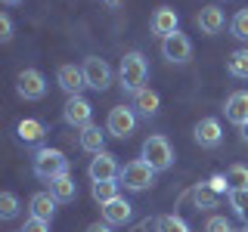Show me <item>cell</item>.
Returning a JSON list of instances; mask_svg holds the SVG:
<instances>
[{
    "mask_svg": "<svg viewBox=\"0 0 248 232\" xmlns=\"http://www.w3.org/2000/svg\"><path fill=\"white\" fill-rule=\"evenodd\" d=\"M6 6H19V3H25V0H3Z\"/></svg>",
    "mask_w": 248,
    "mask_h": 232,
    "instance_id": "obj_37",
    "label": "cell"
},
{
    "mask_svg": "<svg viewBox=\"0 0 248 232\" xmlns=\"http://www.w3.org/2000/svg\"><path fill=\"white\" fill-rule=\"evenodd\" d=\"M140 158H146L149 164L158 170H170L174 167V145L168 143V136H161V133H152L149 139L143 143V155Z\"/></svg>",
    "mask_w": 248,
    "mask_h": 232,
    "instance_id": "obj_4",
    "label": "cell"
},
{
    "mask_svg": "<svg viewBox=\"0 0 248 232\" xmlns=\"http://www.w3.org/2000/svg\"><path fill=\"white\" fill-rule=\"evenodd\" d=\"M62 121H65L68 127H75V130H84L87 124H93V105H90V99L68 96L65 105H62Z\"/></svg>",
    "mask_w": 248,
    "mask_h": 232,
    "instance_id": "obj_8",
    "label": "cell"
},
{
    "mask_svg": "<svg viewBox=\"0 0 248 232\" xmlns=\"http://www.w3.org/2000/svg\"><path fill=\"white\" fill-rule=\"evenodd\" d=\"M0 41H3V44L13 41V19L6 13H0Z\"/></svg>",
    "mask_w": 248,
    "mask_h": 232,
    "instance_id": "obj_31",
    "label": "cell"
},
{
    "mask_svg": "<svg viewBox=\"0 0 248 232\" xmlns=\"http://www.w3.org/2000/svg\"><path fill=\"white\" fill-rule=\"evenodd\" d=\"M158 108H161V96L155 90L143 87V90L134 93V112L140 115V118H155V115H158Z\"/></svg>",
    "mask_w": 248,
    "mask_h": 232,
    "instance_id": "obj_17",
    "label": "cell"
},
{
    "mask_svg": "<svg viewBox=\"0 0 248 232\" xmlns=\"http://www.w3.org/2000/svg\"><path fill=\"white\" fill-rule=\"evenodd\" d=\"M78 145H81L84 152H90V155H99V152H106V133L96 127V124H87V127L78 133Z\"/></svg>",
    "mask_w": 248,
    "mask_h": 232,
    "instance_id": "obj_19",
    "label": "cell"
},
{
    "mask_svg": "<svg viewBox=\"0 0 248 232\" xmlns=\"http://www.w3.org/2000/svg\"><path fill=\"white\" fill-rule=\"evenodd\" d=\"M118 174H121L118 155H112V152L93 155V161H90V167H87L90 183H115V180H118Z\"/></svg>",
    "mask_w": 248,
    "mask_h": 232,
    "instance_id": "obj_9",
    "label": "cell"
},
{
    "mask_svg": "<svg viewBox=\"0 0 248 232\" xmlns=\"http://www.w3.org/2000/svg\"><path fill=\"white\" fill-rule=\"evenodd\" d=\"M56 84L68 96H81V90L87 87V77H84V68L75 65V62H65V65L56 68Z\"/></svg>",
    "mask_w": 248,
    "mask_h": 232,
    "instance_id": "obj_12",
    "label": "cell"
},
{
    "mask_svg": "<svg viewBox=\"0 0 248 232\" xmlns=\"http://www.w3.org/2000/svg\"><path fill=\"white\" fill-rule=\"evenodd\" d=\"M103 3L108 6V10H115V6H121V3H124V0H103Z\"/></svg>",
    "mask_w": 248,
    "mask_h": 232,
    "instance_id": "obj_35",
    "label": "cell"
},
{
    "mask_svg": "<svg viewBox=\"0 0 248 232\" xmlns=\"http://www.w3.org/2000/svg\"><path fill=\"white\" fill-rule=\"evenodd\" d=\"M239 130H242V143H248V124H242Z\"/></svg>",
    "mask_w": 248,
    "mask_h": 232,
    "instance_id": "obj_36",
    "label": "cell"
},
{
    "mask_svg": "<svg viewBox=\"0 0 248 232\" xmlns=\"http://www.w3.org/2000/svg\"><path fill=\"white\" fill-rule=\"evenodd\" d=\"M202 232H236V229H232V223L227 217H208V223H205Z\"/></svg>",
    "mask_w": 248,
    "mask_h": 232,
    "instance_id": "obj_30",
    "label": "cell"
},
{
    "mask_svg": "<svg viewBox=\"0 0 248 232\" xmlns=\"http://www.w3.org/2000/svg\"><path fill=\"white\" fill-rule=\"evenodd\" d=\"M134 130H137V112H134V105H115L112 112H108V118H106V133L108 136L127 139V136H134Z\"/></svg>",
    "mask_w": 248,
    "mask_h": 232,
    "instance_id": "obj_6",
    "label": "cell"
},
{
    "mask_svg": "<svg viewBox=\"0 0 248 232\" xmlns=\"http://www.w3.org/2000/svg\"><path fill=\"white\" fill-rule=\"evenodd\" d=\"M227 72L236 81H248V50H232L227 56Z\"/></svg>",
    "mask_w": 248,
    "mask_h": 232,
    "instance_id": "obj_23",
    "label": "cell"
},
{
    "mask_svg": "<svg viewBox=\"0 0 248 232\" xmlns=\"http://www.w3.org/2000/svg\"><path fill=\"white\" fill-rule=\"evenodd\" d=\"M230 207H232V214L248 226V189H232L230 192Z\"/></svg>",
    "mask_w": 248,
    "mask_h": 232,
    "instance_id": "obj_26",
    "label": "cell"
},
{
    "mask_svg": "<svg viewBox=\"0 0 248 232\" xmlns=\"http://www.w3.org/2000/svg\"><path fill=\"white\" fill-rule=\"evenodd\" d=\"M81 68H84V77H87V87H90V90L106 93L108 87H112L115 72H112V65H108L106 59H99V56H87V59L81 62Z\"/></svg>",
    "mask_w": 248,
    "mask_h": 232,
    "instance_id": "obj_5",
    "label": "cell"
},
{
    "mask_svg": "<svg viewBox=\"0 0 248 232\" xmlns=\"http://www.w3.org/2000/svg\"><path fill=\"white\" fill-rule=\"evenodd\" d=\"M118 186L121 183H93L90 186V195H93V201H96L99 207H103V204H108V201L118 198Z\"/></svg>",
    "mask_w": 248,
    "mask_h": 232,
    "instance_id": "obj_25",
    "label": "cell"
},
{
    "mask_svg": "<svg viewBox=\"0 0 248 232\" xmlns=\"http://www.w3.org/2000/svg\"><path fill=\"white\" fill-rule=\"evenodd\" d=\"M223 25H227V15H223V10H220L217 3H211V6H202V10L196 13V28L202 31V34H208V37L220 34Z\"/></svg>",
    "mask_w": 248,
    "mask_h": 232,
    "instance_id": "obj_14",
    "label": "cell"
},
{
    "mask_svg": "<svg viewBox=\"0 0 248 232\" xmlns=\"http://www.w3.org/2000/svg\"><path fill=\"white\" fill-rule=\"evenodd\" d=\"M223 3H227V0H223Z\"/></svg>",
    "mask_w": 248,
    "mask_h": 232,
    "instance_id": "obj_38",
    "label": "cell"
},
{
    "mask_svg": "<svg viewBox=\"0 0 248 232\" xmlns=\"http://www.w3.org/2000/svg\"><path fill=\"white\" fill-rule=\"evenodd\" d=\"M149 31L155 37H170V34H177L180 31V15H177V10H170V6H158V10L152 13V19H149Z\"/></svg>",
    "mask_w": 248,
    "mask_h": 232,
    "instance_id": "obj_13",
    "label": "cell"
},
{
    "mask_svg": "<svg viewBox=\"0 0 248 232\" xmlns=\"http://www.w3.org/2000/svg\"><path fill=\"white\" fill-rule=\"evenodd\" d=\"M155 174H158V170H155L146 158H134V161H127V164L121 167L118 183L124 189H130V192H146L155 183Z\"/></svg>",
    "mask_w": 248,
    "mask_h": 232,
    "instance_id": "obj_3",
    "label": "cell"
},
{
    "mask_svg": "<svg viewBox=\"0 0 248 232\" xmlns=\"http://www.w3.org/2000/svg\"><path fill=\"white\" fill-rule=\"evenodd\" d=\"M19 198H16V192H3L0 195V220H13V217H19Z\"/></svg>",
    "mask_w": 248,
    "mask_h": 232,
    "instance_id": "obj_28",
    "label": "cell"
},
{
    "mask_svg": "<svg viewBox=\"0 0 248 232\" xmlns=\"http://www.w3.org/2000/svg\"><path fill=\"white\" fill-rule=\"evenodd\" d=\"M56 204H59V201L53 198L50 192H34V195H31V201H28V211H31V217L50 223L53 217H56Z\"/></svg>",
    "mask_w": 248,
    "mask_h": 232,
    "instance_id": "obj_18",
    "label": "cell"
},
{
    "mask_svg": "<svg viewBox=\"0 0 248 232\" xmlns=\"http://www.w3.org/2000/svg\"><path fill=\"white\" fill-rule=\"evenodd\" d=\"M161 56H165L170 65H186V62L192 59V41L183 31H177V34H170V37L161 41Z\"/></svg>",
    "mask_w": 248,
    "mask_h": 232,
    "instance_id": "obj_10",
    "label": "cell"
},
{
    "mask_svg": "<svg viewBox=\"0 0 248 232\" xmlns=\"http://www.w3.org/2000/svg\"><path fill=\"white\" fill-rule=\"evenodd\" d=\"M50 195L56 198L59 204H68V201H75V198H78V183H75V176H72V174L56 176V180L50 183Z\"/></svg>",
    "mask_w": 248,
    "mask_h": 232,
    "instance_id": "obj_21",
    "label": "cell"
},
{
    "mask_svg": "<svg viewBox=\"0 0 248 232\" xmlns=\"http://www.w3.org/2000/svg\"><path fill=\"white\" fill-rule=\"evenodd\" d=\"M227 180H230V189H248V167L245 164H232L227 170Z\"/></svg>",
    "mask_w": 248,
    "mask_h": 232,
    "instance_id": "obj_29",
    "label": "cell"
},
{
    "mask_svg": "<svg viewBox=\"0 0 248 232\" xmlns=\"http://www.w3.org/2000/svg\"><path fill=\"white\" fill-rule=\"evenodd\" d=\"M87 232H112V226L103 220V223H93V226H87Z\"/></svg>",
    "mask_w": 248,
    "mask_h": 232,
    "instance_id": "obj_34",
    "label": "cell"
},
{
    "mask_svg": "<svg viewBox=\"0 0 248 232\" xmlns=\"http://www.w3.org/2000/svg\"><path fill=\"white\" fill-rule=\"evenodd\" d=\"M189 198H192V207H196V211H214V207L220 204V192H214L211 183H199L196 189L189 192Z\"/></svg>",
    "mask_w": 248,
    "mask_h": 232,
    "instance_id": "obj_20",
    "label": "cell"
},
{
    "mask_svg": "<svg viewBox=\"0 0 248 232\" xmlns=\"http://www.w3.org/2000/svg\"><path fill=\"white\" fill-rule=\"evenodd\" d=\"M192 139L199 143V149H217V145L223 143V127L217 118H202L196 127H192Z\"/></svg>",
    "mask_w": 248,
    "mask_h": 232,
    "instance_id": "obj_11",
    "label": "cell"
},
{
    "mask_svg": "<svg viewBox=\"0 0 248 232\" xmlns=\"http://www.w3.org/2000/svg\"><path fill=\"white\" fill-rule=\"evenodd\" d=\"M155 232H192L189 223L183 220V217L177 214H161L158 220H155Z\"/></svg>",
    "mask_w": 248,
    "mask_h": 232,
    "instance_id": "obj_24",
    "label": "cell"
},
{
    "mask_svg": "<svg viewBox=\"0 0 248 232\" xmlns=\"http://www.w3.org/2000/svg\"><path fill=\"white\" fill-rule=\"evenodd\" d=\"M208 183H211V189H214V192H232V189H230V180H227V174H214Z\"/></svg>",
    "mask_w": 248,
    "mask_h": 232,
    "instance_id": "obj_33",
    "label": "cell"
},
{
    "mask_svg": "<svg viewBox=\"0 0 248 232\" xmlns=\"http://www.w3.org/2000/svg\"><path fill=\"white\" fill-rule=\"evenodd\" d=\"M16 93L28 102H37V99L46 96V77L37 72V68H22L16 74Z\"/></svg>",
    "mask_w": 248,
    "mask_h": 232,
    "instance_id": "obj_7",
    "label": "cell"
},
{
    "mask_svg": "<svg viewBox=\"0 0 248 232\" xmlns=\"http://www.w3.org/2000/svg\"><path fill=\"white\" fill-rule=\"evenodd\" d=\"M16 136L31 145V143H41L46 136V127H44V121H37V118H22L16 124Z\"/></svg>",
    "mask_w": 248,
    "mask_h": 232,
    "instance_id": "obj_22",
    "label": "cell"
},
{
    "mask_svg": "<svg viewBox=\"0 0 248 232\" xmlns=\"http://www.w3.org/2000/svg\"><path fill=\"white\" fill-rule=\"evenodd\" d=\"M223 115H227L230 124H236V127H242L248 124V90H236L227 96V102H223Z\"/></svg>",
    "mask_w": 248,
    "mask_h": 232,
    "instance_id": "obj_15",
    "label": "cell"
},
{
    "mask_svg": "<svg viewBox=\"0 0 248 232\" xmlns=\"http://www.w3.org/2000/svg\"><path fill=\"white\" fill-rule=\"evenodd\" d=\"M146 77H149V62H146L143 53L140 50L124 53L121 62H118V87L134 96L137 90L146 87Z\"/></svg>",
    "mask_w": 248,
    "mask_h": 232,
    "instance_id": "obj_1",
    "label": "cell"
},
{
    "mask_svg": "<svg viewBox=\"0 0 248 232\" xmlns=\"http://www.w3.org/2000/svg\"><path fill=\"white\" fill-rule=\"evenodd\" d=\"M68 167H72V164H68L65 152L50 149V145L37 149L34 158H31V170H34V176H37V180H44V183H53L56 176L68 174Z\"/></svg>",
    "mask_w": 248,
    "mask_h": 232,
    "instance_id": "obj_2",
    "label": "cell"
},
{
    "mask_svg": "<svg viewBox=\"0 0 248 232\" xmlns=\"http://www.w3.org/2000/svg\"><path fill=\"white\" fill-rule=\"evenodd\" d=\"M230 34L236 37V41H245L248 44V6H245V10H239L230 19Z\"/></svg>",
    "mask_w": 248,
    "mask_h": 232,
    "instance_id": "obj_27",
    "label": "cell"
},
{
    "mask_svg": "<svg viewBox=\"0 0 248 232\" xmlns=\"http://www.w3.org/2000/svg\"><path fill=\"white\" fill-rule=\"evenodd\" d=\"M19 232H50V223H46V220H37V217H31V220H28Z\"/></svg>",
    "mask_w": 248,
    "mask_h": 232,
    "instance_id": "obj_32",
    "label": "cell"
},
{
    "mask_svg": "<svg viewBox=\"0 0 248 232\" xmlns=\"http://www.w3.org/2000/svg\"><path fill=\"white\" fill-rule=\"evenodd\" d=\"M130 217H134V207H130V201H124L121 195L115 201H108V204H103V220L108 226H124V223H130Z\"/></svg>",
    "mask_w": 248,
    "mask_h": 232,
    "instance_id": "obj_16",
    "label": "cell"
}]
</instances>
